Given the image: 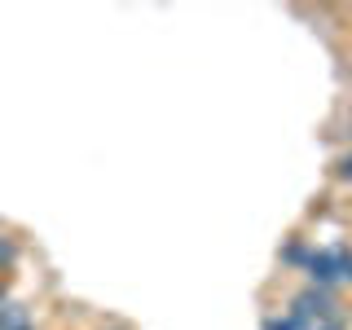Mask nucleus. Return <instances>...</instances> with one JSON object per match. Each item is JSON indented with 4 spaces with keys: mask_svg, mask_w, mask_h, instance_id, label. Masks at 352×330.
Here are the masks:
<instances>
[{
    "mask_svg": "<svg viewBox=\"0 0 352 330\" xmlns=\"http://www.w3.org/2000/svg\"><path fill=\"white\" fill-rule=\"evenodd\" d=\"M264 330H304V322H295V317L291 313H286V317H273V313H264V322H260Z\"/></svg>",
    "mask_w": 352,
    "mask_h": 330,
    "instance_id": "nucleus-4",
    "label": "nucleus"
},
{
    "mask_svg": "<svg viewBox=\"0 0 352 330\" xmlns=\"http://www.w3.org/2000/svg\"><path fill=\"white\" fill-rule=\"evenodd\" d=\"M335 251V269H339V282H352V251L348 247H330Z\"/></svg>",
    "mask_w": 352,
    "mask_h": 330,
    "instance_id": "nucleus-3",
    "label": "nucleus"
},
{
    "mask_svg": "<svg viewBox=\"0 0 352 330\" xmlns=\"http://www.w3.org/2000/svg\"><path fill=\"white\" fill-rule=\"evenodd\" d=\"M14 256H18L14 242H0V264H14Z\"/></svg>",
    "mask_w": 352,
    "mask_h": 330,
    "instance_id": "nucleus-5",
    "label": "nucleus"
},
{
    "mask_svg": "<svg viewBox=\"0 0 352 330\" xmlns=\"http://www.w3.org/2000/svg\"><path fill=\"white\" fill-rule=\"evenodd\" d=\"M27 330H31V326H27Z\"/></svg>",
    "mask_w": 352,
    "mask_h": 330,
    "instance_id": "nucleus-7",
    "label": "nucleus"
},
{
    "mask_svg": "<svg viewBox=\"0 0 352 330\" xmlns=\"http://www.w3.org/2000/svg\"><path fill=\"white\" fill-rule=\"evenodd\" d=\"M304 273L313 286H322V291H330V286L339 282V269H335V251H308L304 260Z\"/></svg>",
    "mask_w": 352,
    "mask_h": 330,
    "instance_id": "nucleus-1",
    "label": "nucleus"
},
{
    "mask_svg": "<svg viewBox=\"0 0 352 330\" xmlns=\"http://www.w3.org/2000/svg\"><path fill=\"white\" fill-rule=\"evenodd\" d=\"M339 176H344V181H352V154H344V159H339Z\"/></svg>",
    "mask_w": 352,
    "mask_h": 330,
    "instance_id": "nucleus-6",
    "label": "nucleus"
},
{
    "mask_svg": "<svg viewBox=\"0 0 352 330\" xmlns=\"http://www.w3.org/2000/svg\"><path fill=\"white\" fill-rule=\"evenodd\" d=\"M31 317L22 304H0V330H27Z\"/></svg>",
    "mask_w": 352,
    "mask_h": 330,
    "instance_id": "nucleus-2",
    "label": "nucleus"
}]
</instances>
